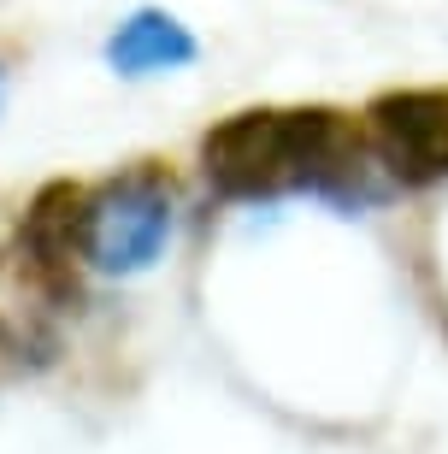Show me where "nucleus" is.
<instances>
[{
  "label": "nucleus",
  "instance_id": "nucleus-1",
  "mask_svg": "<svg viewBox=\"0 0 448 454\" xmlns=\"http://www.w3.org/2000/svg\"><path fill=\"white\" fill-rule=\"evenodd\" d=\"M200 177L224 201L318 195L336 207L378 201V160L360 118L336 106H242L200 136Z\"/></svg>",
  "mask_w": 448,
  "mask_h": 454
},
{
  "label": "nucleus",
  "instance_id": "nucleus-2",
  "mask_svg": "<svg viewBox=\"0 0 448 454\" xmlns=\"http://www.w3.org/2000/svg\"><path fill=\"white\" fill-rule=\"evenodd\" d=\"M177 231V189L160 166H130L89 189L83 213V266L95 278H148Z\"/></svg>",
  "mask_w": 448,
  "mask_h": 454
},
{
  "label": "nucleus",
  "instance_id": "nucleus-3",
  "mask_svg": "<svg viewBox=\"0 0 448 454\" xmlns=\"http://www.w3.org/2000/svg\"><path fill=\"white\" fill-rule=\"evenodd\" d=\"M360 130L396 189L448 184V89H383L360 113Z\"/></svg>",
  "mask_w": 448,
  "mask_h": 454
},
{
  "label": "nucleus",
  "instance_id": "nucleus-4",
  "mask_svg": "<svg viewBox=\"0 0 448 454\" xmlns=\"http://www.w3.org/2000/svg\"><path fill=\"white\" fill-rule=\"evenodd\" d=\"M100 59L113 77L124 83H153V77H171V71H189L200 59V35L183 24L171 6H136L106 30L100 42Z\"/></svg>",
  "mask_w": 448,
  "mask_h": 454
},
{
  "label": "nucleus",
  "instance_id": "nucleus-5",
  "mask_svg": "<svg viewBox=\"0 0 448 454\" xmlns=\"http://www.w3.org/2000/svg\"><path fill=\"white\" fill-rule=\"evenodd\" d=\"M83 213H89V189L71 184V177H53L30 195L18 242H24V260L35 266V278L59 284L83 266Z\"/></svg>",
  "mask_w": 448,
  "mask_h": 454
},
{
  "label": "nucleus",
  "instance_id": "nucleus-6",
  "mask_svg": "<svg viewBox=\"0 0 448 454\" xmlns=\"http://www.w3.org/2000/svg\"><path fill=\"white\" fill-rule=\"evenodd\" d=\"M0 113H6V71H0Z\"/></svg>",
  "mask_w": 448,
  "mask_h": 454
},
{
  "label": "nucleus",
  "instance_id": "nucleus-7",
  "mask_svg": "<svg viewBox=\"0 0 448 454\" xmlns=\"http://www.w3.org/2000/svg\"><path fill=\"white\" fill-rule=\"evenodd\" d=\"M0 337H6V331H0Z\"/></svg>",
  "mask_w": 448,
  "mask_h": 454
}]
</instances>
